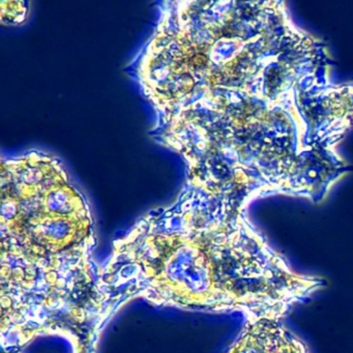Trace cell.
<instances>
[{
    "label": "cell",
    "instance_id": "obj_1",
    "mask_svg": "<svg viewBox=\"0 0 353 353\" xmlns=\"http://www.w3.org/2000/svg\"><path fill=\"white\" fill-rule=\"evenodd\" d=\"M325 288L297 272L252 225L241 203L187 183L113 243L97 289L110 315L136 299L249 320H283Z\"/></svg>",
    "mask_w": 353,
    "mask_h": 353
},
{
    "label": "cell",
    "instance_id": "obj_2",
    "mask_svg": "<svg viewBox=\"0 0 353 353\" xmlns=\"http://www.w3.org/2000/svg\"><path fill=\"white\" fill-rule=\"evenodd\" d=\"M88 204L59 159L1 160V299L50 305L96 293L99 270Z\"/></svg>",
    "mask_w": 353,
    "mask_h": 353
},
{
    "label": "cell",
    "instance_id": "obj_3",
    "mask_svg": "<svg viewBox=\"0 0 353 353\" xmlns=\"http://www.w3.org/2000/svg\"><path fill=\"white\" fill-rule=\"evenodd\" d=\"M226 353H311L307 343L283 324L262 318L245 321Z\"/></svg>",
    "mask_w": 353,
    "mask_h": 353
},
{
    "label": "cell",
    "instance_id": "obj_4",
    "mask_svg": "<svg viewBox=\"0 0 353 353\" xmlns=\"http://www.w3.org/2000/svg\"><path fill=\"white\" fill-rule=\"evenodd\" d=\"M5 3L8 6V8L6 9V8L1 7V9H3L1 11H8V13H1V21H5V19H7V23H20V22L23 21L26 11H28L26 3L21 6V8H17L16 10H12L9 3H6V1Z\"/></svg>",
    "mask_w": 353,
    "mask_h": 353
}]
</instances>
